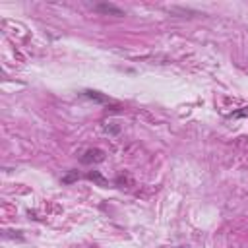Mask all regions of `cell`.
I'll list each match as a JSON object with an SVG mask.
<instances>
[{
	"label": "cell",
	"instance_id": "6da1fadb",
	"mask_svg": "<svg viewBox=\"0 0 248 248\" xmlns=\"http://www.w3.org/2000/svg\"><path fill=\"white\" fill-rule=\"evenodd\" d=\"M105 159V151H101V149H87L85 153H83V157H81V163H99V161H103Z\"/></svg>",
	"mask_w": 248,
	"mask_h": 248
},
{
	"label": "cell",
	"instance_id": "7a4b0ae2",
	"mask_svg": "<svg viewBox=\"0 0 248 248\" xmlns=\"http://www.w3.org/2000/svg\"><path fill=\"white\" fill-rule=\"evenodd\" d=\"M95 12H101V14H114V16H124V12L112 4H97L95 6Z\"/></svg>",
	"mask_w": 248,
	"mask_h": 248
},
{
	"label": "cell",
	"instance_id": "3957f363",
	"mask_svg": "<svg viewBox=\"0 0 248 248\" xmlns=\"http://www.w3.org/2000/svg\"><path fill=\"white\" fill-rule=\"evenodd\" d=\"M176 248H186V246H176Z\"/></svg>",
	"mask_w": 248,
	"mask_h": 248
}]
</instances>
